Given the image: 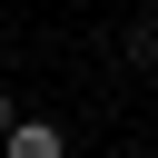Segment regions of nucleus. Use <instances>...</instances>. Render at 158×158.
<instances>
[{"label":"nucleus","mask_w":158,"mask_h":158,"mask_svg":"<svg viewBox=\"0 0 158 158\" xmlns=\"http://www.w3.org/2000/svg\"><path fill=\"white\" fill-rule=\"evenodd\" d=\"M0 158H69V138H59V118H20V138Z\"/></svg>","instance_id":"f257e3e1"},{"label":"nucleus","mask_w":158,"mask_h":158,"mask_svg":"<svg viewBox=\"0 0 158 158\" xmlns=\"http://www.w3.org/2000/svg\"><path fill=\"white\" fill-rule=\"evenodd\" d=\"M10 138H20V99L0 89V148H10Z\"/></svg>","instance_id":"f03ea898"},{"label":"nucleus","mask_w":158,"mask_h":158,"mask_svg":"<svg viewBox=\"0 0 158 158\" xmlns=\"http://www.w3.org/2000/svg\"><path fill=\"white\" fill-rule=\"evenodd\" d=\"M138 49H148V59H158V40H138Z\"/></svg>","instance_id":"7ed1b4c3"},{"label":"nucleus","mask_w":158,"mask_h":158,"mask_svg":"<svg viewBox=\"0 0 158 158\" xmlns=\"http://www.w3.org/2000/svg\"><path fill=\"white\" fill-rule=\"evenodd\" d=\"M148 158H158V138H148Z\"/></svg>","instance_id":"20e7f679"},{"label":"nucleus","mask_w":158,"mask_h":158,"mask_svg":"<svg viewBox=\"0 0 158 158\" xmlns=\"http://www.w3.org/2000/svg\"><path fill=\"white\" fill-rule=\"evenodd\" d=\"M148 10H158V0H148Z\"/></svg>","instance_id":"39448f33"}]
</instances>
